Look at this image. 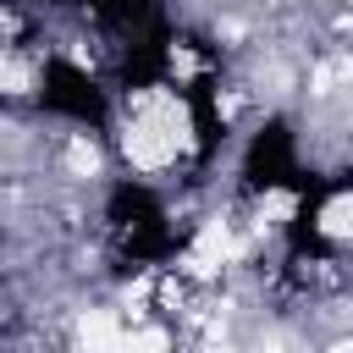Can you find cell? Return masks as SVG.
Segmentation results:
<instances>
[{"mask_svg": "<svg viewBox=\"0 0 353 353\" xmlns=\"http://www.w3.org/2000/svg\"><path fill=\"white\" fill-rule=\"evenodd\" d=\"M188 143H193V138H188V110H182L171 94H138L132 121H127V132H121L127 160H132L138 171H160V165H171Z\"/></svg>", "mask_w": 353, "mask_h": 353, "instance_id": "6da1fadb", "label": "cell"}, {"mask_svg": "<svg viewBox=\"0 0 353 353\" xmlns=\"http://www.w3.org/2000/svg\"><path fill=\"white\" fill-rule=\"evenodd\" d=\"M232 254H237L232 226H226V221H204L199 237H193V248H188V270H193V276H215Z\"/></svg>", "mask_w": 353, "mask_h": 353, "instance_id": "7a4b0ae2", "label": "cell"}, {"mask_svg": "<svg viewBox=\"0 0 353 353\" xmlns=\"http://www.w3.org/2000/svg\"><path fill=\"white\" fill-rule=\"evenodd\" d=\"M171 66H176V72H182V77H193V72H199V61H193V55H188V50H171Z\"/></svg>", "mask_w": 353, "mask_h": 353, "instance_id": "9c48e42d", "label": "cell"}, {"mask_svg": "<svg viewBox=\"0 0 353 353\" xmlns=\"http://www.w3.org/2000/svg\"><path fill=\"white\" fill-rule=\"evenodd\" d=\"M17 88H22V72H17V66L0 55V94H17Z\"/></svg>", "mask_w": 353, "mask_h": 353, "instance_id": "52a82bcc", "label": "cell"}, {"mask_svg": "<svg viewBox=\"0 0 353 353\" xmlns=\"http://www.w3.org/2000/svg\"><path fill=\"white\" fill-rule=\"evenodd\" d=\"M66 165H72V171H77V176H94V171H99V149H94V143H83V138H77V143H72V149H66Z\"/></svg>", "mask_w": 353, "mask_h": 353, "instance_id": "5b68a950", "label": "cell"}, {"mask_svg": "<svg viewBox=\"0 0 353 353\" xmlns=\"http://www.w3.org/2000/svg\"><path fill=\"white\" fill-rule=\"evenodd\" d=\"M77 342H83V347H121L127 336L116 331V320H110V314H88V320L77 325Z\"/></svg>", "mask_w": 353, "mask_h": 353, "instance_id": "277c9868", "label": "cell"}, {"mask_svg": "<svg viewBox=\"0 0 353 353\" xmlns=\"http://www.w3.org/2000/svg\"><path fill=\"white\" fill-rule=\"evenodd\" d=\"M320 232H325V237H342V243L353 237V193H336V199L320 210Z\"/></svg>", "mask_w": 353, "mask_h": 353, "instance_id": "3957f363", "label": "cell"}, {"mask_svg": "<svg viewBox=\"0 0 353 353\" xmlns=\"http://www.w3.org/2000/svg\"><path fill=\"white\" fill-rule=\"evenodd\" d=\"M127 342H132V347H165V331H132Z\"/></svg>", "mask_w": 353, "mask_h": 353, "instance_id": "ba28073f", "label": "cell"}, {"mask_svg": "<svg viewBox=\"0 0 353 353\" xmlns=\"http://www.w3.org/2000/svg\"><path fill=\"white\" fill-rule=\"evenodd\" d=\"M292 215V193H270L265 204H259V221H270V226H281Z\"/></svg>", "mask_w": 353, "mask_h": 353, "instance_id": "8992f818", "label": "cell"}]
</instances>
